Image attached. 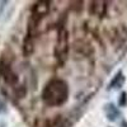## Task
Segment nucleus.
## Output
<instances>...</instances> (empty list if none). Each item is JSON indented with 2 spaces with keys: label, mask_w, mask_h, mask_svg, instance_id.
Here are the masks:
<instances>
[{
  "label": "nucleus",
  "mask_w": 127,
  "mask_h": 127,
  "mask_svg": "<svg viewBox=\"0 0 127 127\" xmlns=\"http://www.w3.org/2000/svg\"><path fill=\"white\" fill-rule=\"evenodd\" d=\"M0 79H3L5 84L14 87L17 84V75L13 72V70L10 69L8 65H0Z\"/></svg>",
  "instance_id": "f03ea898"
},
{
  "label": "nucleus",
  "mask_w": 127,
  "mask_h": 127,
  "mask_svg": "<svg viewBox=\"0 0 127 127\" xmlns=\"http://www.w3.org/2000/svg\"><path fill=\"white\" fill-rule=\"evenodd\" d=\"M69 98V85L62 79H52L42 90V100L50 107H60Z\"/></svg>",
  "instance_id": "f257e3e1"
},
{
  "label": "nucleus",
  "mask_w": 127,
  "mask_h": 127,
  "mask_svg": "<svg viewBox=\"0 0 127 127\" xmlns=\"http://www.w3.org/2000/svg\"><path fill=\"white\" fill-rule=\"evenodd\" d=\"M5 109V105H4V103H3V100L0 99V112H3Z\"/></svg>",
  "instance_id": "7ed1b4c3"
}]
</instances>
